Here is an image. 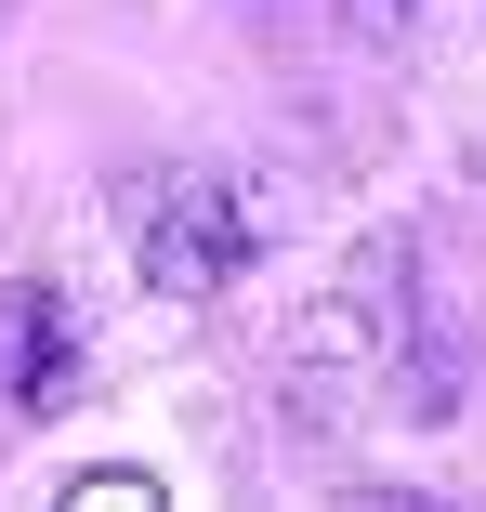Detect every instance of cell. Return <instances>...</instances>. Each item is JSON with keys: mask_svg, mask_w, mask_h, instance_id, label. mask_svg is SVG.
I'll use <instances>...</instances> for the list:
<instances>
[{"mask_svg": "<svg viewBox=\"0 0 486 512\" xmlns=\"http://www.w3.org/2000/svg\"><path fill=\"white\" fill-rule=\"evenodd\" d=\"M66 499H79V512H158L171 486H158V473H132V460H106V473H66Z\"/></svg>", "mask_w": 486, "mask_h": 512, "instance_id": "277c9868", "label": "cell"}, {"mask_svg": "<svg viewBox=\"0 0 486 512\" xmlns=\"http://www.w3.org/2000/svg\"><path fill=\"white\" fill-rule=\"evenodd\" d=\"M447 342H421V250L408 237H368L342 250V276L289 316V394L303 421H355V407L408 394L421 421H447Z\"/></svg>", "mask_w": 486, "mask_h": 512, "instance_id": "6da1fadb", "label": "cell"}, {"mask_svg": "<svg viewBox=\"0 0 486 512\" xmlns=\"http://www.w3.org/2000/svg\"><path fill=\"white\" fill-rule=\"evenodd\" d=\"M119 237H132V276L198 316V302L237 289V263L263 250V197H237L224 171H132L119 184Z\"/></svg>", "mask_w": 486, "mask_h": 512, "instance_id": "7a4b0ae2", "label": "cell"}, {"mask_svg": "<svg viewBox=\"0 0 486 512\" xmlns=\"http://www.w3.org/2000/svg\"><path fill=\"white\" fill-rule=\"evenodd\" d=\"M79 394V329L53 316V289H27L14 302V407L40 421V407H66Z\"/></svg>", "mask_w": 486, "mask_h": 512, "instance_id": "3957f363", "label": "cell"}]
</instances>
